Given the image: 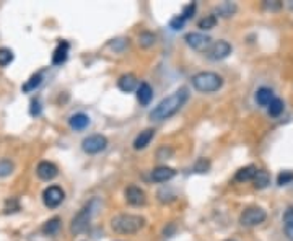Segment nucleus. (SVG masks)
<instances>
[{
	"label": "nucleus",
	"mask_w": 293,
	"mask_h": 241,
	"mask_svg": "<svg viewBox=\"0 0 293 241\" xmlns=\"http://www.w3.org/2000/svg\"><path fill=\"white\" fill-rule=\"evenodd\" d=\"M189 98V90L186 86L176 90L174 93H171L170 97H166L160 101V103L150 111V121L155 122H161L170 119L171 116H174L179 109L186 105V101Z\"/></svg>",
	"instance_id": "obj_1"
},
{
	"label": "nucleus",
	"mask_w": 293,
	"mask_h": 241,
	"mask_svg": "<svg viewBox=\"0 0 293 241\" xmlns=\"http://www.w3.org/2000/svg\"><path fill=\"white\" fill-rule=\"evenodd\" d=\"M145 218L134 214H121L111 220V228L119 235H135L145 226Z\"/></svg>",
	"instance_id": "obj_2"
},
{
	"label": "nucleus",
	"mask_w": 293,
	"mask_h": 241,
	"mask_svg": "<svg viewBox=\"0 0 293 241\" xmlns=\"http://www.w3.org/2000/svg\"><path fill=\"white\" fill-rule=\"evenodd\" d=\"M192 85L201 93H215L222 88L223 78L215 72H199L192 77Z\"/></svg>",
	"instance_id": "obj_3"
},
{
	"label": "nucleus",
	"mask_w": 293,
	"mask_h": 241,
	"mask_svg": "<svg viewBox=\"0 0 293 241\" xmlns=\"http://www.w3.org/2000/svg\"><path fill=\"white\" fill-rule=\"evenodd\" d=\"M96 207H98V201L93 199L73 217L72 225H70V231L73 235H80V233H83L88 228V225L91 222V217L94 215V212H96Z\"/></svg>",
	"instance_id": "obj_4"
},
{
	"label": "nucleus",
	"mask_w": 293,
	"mask_h": 241,
	"mask_svg": "<svg viewBox=\"0 0 293 241\" xmlns=\"http://www.w3.org/2000/svg\"><path fill=\"white\" fill-rule=\"evenodd\" d=\"M267 218L266 210L261 207H248L239 215V223L243 226H256L261 225Z\"/></svg>",
	"instance_id": "obj_5"
},
{
	"label": "nucleus",
	"mask_w": 293,
	"mask_h": 241,
	"mask_svg": "<svg viewBox=\"0 0 293 241\" xmlns=\"http://www.w3.org/2000/svg\"><path fill=\"white\" fill-rule=\"evenodd\" d=\"M186 44L189 47H192L196 51H201V53H207L210 46L214 44L210 39V36L204 34V33H189L186 34Z\"/></svg>",
	"instance_id": "obj_6"
},
{
	"label": "nucleus",
	"mask_w": 293,
	"mask_h": 241,
	"mask_svg": "<svg viewBox=\"0 0 293 241\" xmlns=\"http://www.w3.org/2000/svg\"><path fill=\"white\" fill-rule=\"evenodd\" d=\"M108 147V140L105 135H100V134H94L83 138L82 142V149L85 153H90V155H94V153H100Z\"/></svg>",
	"instance_id": "obj_7"
},
{
	"label": "nucleus",
	"mask_w": 293,
	"mask_h": 241,
	"mask_svg": "<svg viewBox=\"0 0 293 241\" xmlns=\"http://www.w3.org/2000/svg\"><path fill=\"white\" fill-rule=\"evenodd\" d=\"M64 197H65V192L62 191V187L49 186V187L44 189V192H42V202H44V206L46 207L54 209L57 206H61Z\"/></svg>",
	"instance_id": "obj_8"
},
{
	"label": "nucleus",
	"mask_w": 293,
	"mask_h": 241,
	"mask_svg": "<svg viewBox=\"0 0 293 241\" xmlns=\"http://www.w3.org/2000/svg\"><path fill=\"white\" fill-rule=\"evenodd\" d=\"M231 51H233V47L228 41L220 39V41H215L214 44L210 46V49L207 51V57L212 61H222L231 54Z\"/></svg>",
	"instance_id": "obj_9"
},
{
	"label": "nucleus",
	"mask_w": 293,
	"mask_h": 241,
	"mask_svg": "<svg viewBox=\"0 0 293 241\" xmlns=\"http://www.w3.org/2000/svg\"><path fill=\"white\" fill-rule=\"evenodd\" d=\"M126 201L130 204V206H143V204L146 202V196L145 192L142 191L140 187H137V186H129L126 189Z\"/></svg>",
	"instance_id": "obj_10"
},
{
	"label": "nucleus",
	"mask_w": 293,
	"mask_h": 241,
	"mask_svg": "<svg viewBox=\"0 0 293 241\" xmlns=\"http://www.w3.org/2000/svg\"><path fill=\"white\" fill-rule=\"evenodd\" d=\"M174 176H176V171L170 166H157L150 174L153 182H166V181L173 179Z\"/></svg>",
	"instance_id": "obj_11"
},
{
	"label": "nucleus",
	"mask_w": 293,
	"mask_h": 241,
	"mask_svg": "<svg viewBox=\"0 0 293 241\" xmlns=\"http://www.w3.org/2000/svg\"><path fill=\"white\" fill-rule=\"evenodd\" d=\"M117 86H119L121 91L130 93L138 88V80L134 74H124L119 77V80H117Z\"/></svg>",
	"instance_id": "obj_12"
},
{
	"label": "nucleus",
	"mask_w": 293,
	"mask_h": 241,
	"mask_svg": "<svg viewBox=\"0 0 293 241\" xmlns=\"http://www.w3.org/2000/svg\"><path fill=\"white\" fill-rule=\"evenodd\" d=\"M36 173H38V176L44 181H51V179H54L57 174H59V170H57V166L54 163H51V162H41L38 165V170H36Z\"/></svg>",
	"instance_id": "obj_13"
},
{
	"label": "nucleus",
	"mask_w": 293,
	"mask_h": 241,
	"mask_svg": "<svg viewBox=\"0 0 293 241\" xmlns=\"http://www.w3.org/2000/svg\"><path fill=\"white\" fill-rule=\"evenodd\" d=\"M153 137H155V130H153V129H145V130H142V132L135 137L134 149L135 150H143V149H146L150 145V142L153 140Z\"/></svg>",
	"instance_id": "obj_14"
},
{
	"label": "nucleus",
	"mask_w": 293,
	"mask_h": 241,
	"mask_svg": "<svg viewBox=\"0 0 293 241\" xmlns=\"http://www.w3.org/2000/svg\"><path fill=\"white\" fill-rule=\"evenodd\" d=\"M69 57V42L67 41H61L57 44L54 54H53V64L54 65H61L67 61Z\"/></svg>",
	"instance_id": "obj_15"
},
{
	"label": "nucleus",
	"mask_w": 293,
	"mask_h": 241,
	"mask_svg": "<svg viewBox=\"0 0 293 241\" xmlns=\"http://www.w3.org/2000/svg\"><path fill=\"white\" fill-rule=\"evenodd\" d=\"M152 98H153L152 86L149 83H145V82L138 85V88H137V100H138V103H140L142 106H146V105H150Z\"/></svg>",
	"instance_id": "obj_16"
},
{
	"label": "nucleus",
	"mask_w": 293,
	"mask_h": 241,
	"mask_svg": "<svg viewBox=\"0 0 293 241\" xmlns=\"http://www.w3.org/2000/svg\"><path fill=\"white\" fill-rule=\"evenodd\" d=\"M69 126L73 130H85L88 126H90V118L83 113H77L69 119Z\"/></svg>",
	"instance_id": "obj_17"
},
{
	"label": "nucleus",
	"mask_w": 293,
	"mask_h": 241,
	"mask_svg": "<svg viewBox=\"0 0 293 241\" xmlns=\"http://www.w3.org/2000/svg\"><path fill=\"white\" fill-rule=\"evenodd\" d=\"M275 100L274 97V91L267 88V86H262V88H259L258 91H256V103H258L259 106H267L272 103V101Z\"/></svg>",
	"instance_id": "obj_18"
},
{
	"label": "nucleus",
	"mask_w": 293,
	"mask_h": 241,
	"mask_svg": "<svg viewBox=\"0 0 293 241\" xmlns=\"http://www.w3.org/2000/svg\"><path fill=\"white\" fill-rule=\"evenodd\" d=\"M256 173H258V168H256L254 165H248V166L241 168V170L236 171V174H234V181H238V182L253 181Z\"/></svg>",
	"instance_id": "obj_19"
},
{
	"label": "nucleus",
	"mask_w": 293,
	"mask_h": 241,
	"mask_svg": "<svg viewBox=\"0 0 293 241\" xmlns=\"http://www.w3.org/2000/svg\"><path fill=\"white\" fill-rule=\"evenodd\" d=\"M283 231H285V236L290 241H293V206L287 207V210L283 214Z\"/></svg>",
	"instance_id": "obj_20"
},
{
	"label": "nucleus",
	"mask_w": 293,
	"mask_h": 241,
	"mask_svg": "<svg viewBox=\"0 0 293 241\" xmlns=\"http://www.w3.org/2000/svg\"><path fill=\"white\" fill-rule=\"evenodd\" d=\"M253 182H254V187L256 189H266L270 184V174H269V171H266V170H258V173H256Z\"/></svg>",
	"instance_id": "obj_21"
},
{
	"label": "nucleus",
	"mask_w": 293,
	"mask_h": 241,
	"mask_svg": "<svg viewBox=\"0 0 293 241\" xmlns=\"http://www.w3.org/2000/svg\"><path fill=\"white\" fill-rule=\"evenodd\" d=\"M234 12H236V4H233V2H222L215 7V13L218 17H223V18L231 17Z\"/></svg>",
	"instance_id": "obj_22"
},
{
	"label": "nucleus",
	"mask_w": 293,
	"mask_h": 241,
	"mask_svg": "<svg viewBox=\"0 0 293 241\" xmlns=\"http://www.w3.org/2000/svg\"><path fill=\"white\" fill-rule=\"evenodd\" d=\"M59 228H61V218L54 217V218H51V220H47L46 223L42 225V233H44V235L53 236V235H56V233L59 231Z\"/></svg>",
	"instance_id": "obj_23"
},
{
	"label": "nucleus",
	"mask_w": 293,
	"mask_h": 241,
	"mask_svg": "<svg viewBox=\"0 0 293 241\" xmlns=\"http://www.w3.org/2000/svg\"><path fill=\"white\" fill-rule=\"evenodd\" d=\"M283 109H285V105H283V101L280 98H275L272 103L269 105L267 108V113L269 116H272V118H278L282 113H283Z\"/></svg>",
	"instance_id": "obj_24"
},
{
	"label": "nucleus",
	"mask_w": 293,
	"mask_h": 241,
	"mask_svg": "<svg viewBox=\"0 0 293 241\" xmlns=\"http://www.w3.org/2000/svg\"><path fill=\"white\" fill-rule=\"evenodd\" d=\"M217 15H207L199 20V23H197V26L201 28L202 31H209V30H214V28L217 26Z\"/></svg>",
	"instance_id": "obj_25"
},
{
	"label": "nucleus",
	"mask_w": 293,
	"mask_h": 241,
	"mask_svg": "<svg viewBox=\"0 0 293 241\" xmlns=\"http://www.w3.org/2000/svg\"><path fill=\"white\" fill-rule=\"evenodd\" d=\"M41 83H42V75H41V74H34V75H31V78H29L28 82L23 85V91H25V93L34 91Z\"/></svg>",
	"instance_id": "obj_26"
},
{
	"label": "nucleus",
	"mask_w": 293,
	"mask_h": 241,
	"mask_svg": "<svg viewBox=\"0 0 293 241\" xmlns=\"http://www.w3.org/2000/svg\"><path fill=\"white\" fill-rule=\"evenodd\" d=\"M155 34L153 33H150V31H143L140 36H138V44H140L142 47H145V49H149V47H152L153 44H155Z\"/></svg>",
	"instance_id": "obj_27"
},
{
	"label": "nucleus",
	"mask_w": 293,
	"mask_h": 241,
	"mask_svg": "<svg viewBox=\"0 0 293 241\" xmlns=\"http://www.w3.org/2000/svg\"><path fill=\"white\" fill-rule=\"evenodd\" d=\"M13 61V53L7 47H0V67H5Z\"/></svg>",
	"instance_id": "obj_28"
},
{
	"label": "nucleus",
	"mask_w": 293,
	"mask_h": 241,
	"mask_svg": "<svg viewBox=\"0 0 293 241\" xmlns=\"http://www.w3.org/2000/svg\"><path fill=\"white\" fill-rule=\"evenodd\" d=\"M13 171V163L10 160H0V178H5V176H10Z\"/></svg>",
	"instance_id": "obj_29"
},
{
	"label": "nucleus",
	"mask_w": 293,
	"mask_h": 241,
	"mask_svg": "<svg viewBox=\"0 0 293 241\" xmlns=\"http://www.w3.org/2000/svg\"><path fill=\"white\" fill-rule=\"evenodd\" d=\"M209 168H210V162H209V160L201 158V160H197V163L194 165V171L196 173H207Z\"/></svg>",
	"instance_id": "obj_30"
},
{
	"label": "nucleus",
	"mask_w": 293,
	"mask_h": 241,
	"mask_svg": "<svg viewBox=\"0 0 293 241\" xmlns=\"http://www.w3.org/2000/svg\"><path fill=\"white\" fill-rule=\"evenodd\" d=\"M184 23H186V20L182 18L181 15L173 17L171 21H170V28H171V30H174V31H178V30H181V28H184Z\"/></svg>",
	"instance_id": "obj_31"
},
{
	"label": "nucleus",
	"mask_w": 293,
	"mask_h": 241,
	"mask_svg": "<svg viewBox=\"0 0 293 241\" xmlns=\"http://www.w3.org/2000/svg\"><path fill=\"white\" fill-rule=\"evenodd\" d=\"M291 181H293V173L291 171H283V173L278 174V178H277L278 186H285Z\"/></svg>",
	"instance_id": "obj_32"
},
{
	"label": "nucleus",
	"mask_w": 293,
	"mask_h": 241,
	"mask_svg": "<svg viewBox=\"0 0 293 241\" xmlns=\"http://www.w3.org/2000/svg\"><path fill=\"white\" fill-rule=\"evenodd\" d=\"M196 2H190V4H187L184 9H182V13H181V17L184 18V20H187V18H190L194 15V12H196Z\"/></svg>",
	"instance_id": "obj_33"
},
{
	"label": "nucleus",
	"mask_w": 293,
	"mask_h": 241,
	"mask_svg": "<svg viewBox=\"0 0 293 241\" xmlns=\"http://www.w3.org/2000/svg\"><path fill=\"white\" fill-rule=\"evenodd\" d=\"M29 114H31V116H39L41 114V103H39V100H31V106H29Z\"/></svg>",
	"instance_id": "obj_34"
},
{
	"label": "nucleus",
	"mask_w": 293,
	"mask_h": 241,
	"mask_svg": "<svg viewBox=\"0 0 293 241\" xmlns=\"http://www.w3.org/2000/svg\"><path fill=\"white\" fill-rule=\"evenodd\" d=\"M226 241H233V239H226Z\"/></svg>",
	"instance_id": "obj_35"
}]
</instances>
